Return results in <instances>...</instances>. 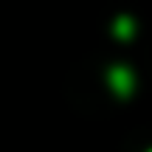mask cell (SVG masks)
<instances>
[{
  "label": "cell",
  "instance_id": "1",
  "mask_svg": "<svg viewBox=\"0 0 152 152\" xmlns=\"http://www.w3.org/2000/svg\"><path fill=\"white\" fill-rule=\"evenodd\" d=\"M107 82H110V87H113V93H118V96H130L132 87H135V76L124 65L113 68V71L107 73Z\"/></svg>",
  "mask_w": 152,
  "mask_h": 152
},
{
  "label": "cell",
  "instance_id": "3",
  "mask_svg": "<svg viewBox=\"0 0 152 152\" xmlns=\"http://www.w3.org/2000/svg\"><path fill=\"white\" fill-rule=\"evenodd\" d=\"M149 152H152V149H149Z\"/></svg>",
  "mask_w": 152,
  "mask_h": 152
},
{
  "label": "cell",
  "instance_id": "2",
  "mask_svg": "<svg viewBox=\"0 0 152 152\" xmlns=\"http://www.w3.org/2000/svg\"><path fill=\"white\" fill-rule=\"evenodd\" d=\"M132 34H135L132 17H118V20H115V37H118V39H130Z\"/></svg>",
  "mask_w": 152,
  "mask_h": 152
}]
</instances>
